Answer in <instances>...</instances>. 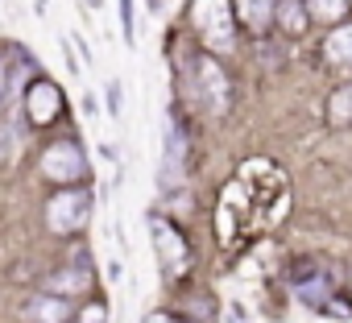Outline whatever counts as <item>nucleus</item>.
<instances>
[{
	"label": "nucleus",
	"instance_id": "9d476101",
	"mask_svg": "<svg viewBox=\"0 0 352 323\" xmlns=\"http://www.w3.org/2000/svg\"><path fill=\"white\" fill-rule=\"evenodd\" d=\"M323 54H327L336 67H352V25L331 30V38L323 42Z\"/></svg>",
	"mask_w": 352,
	"mask_h": 323
},
{
	"label": "nucleus",
	"instance_id": "0eeeda50",
	"mask_svg": "<svg viewBox=\"0 0 352 323\" xmlns=\"http://www.w3.org/2000/svg\"><path fill=\"white\" fill-rule=\"evenodd\" d=\"M71 311H75V302L63 298V294H50V290H46V294H34V298L21 307L25 323H67Z\"/></svg>",
	"mask_w": 352,
	"mask_h": 323
},
{
	"label": "nucleus",
	"instance_id": "423d86ee",
	"mask_svg": "<svg viewBox=\"0 0 352 323\" xmlns=\"http://www.w3.org/2000/svg\"><path fill=\"white\" fill-rule=\"evenodd\" d=\"M91 265H87V257L79 253L71 265H63L58 274H50V282H46V290L50 294H63V298H71V294H87L91 290Z\"/></svg>",
	"mask_w": 352,
	"mask_h": 323
},
{
	"label": "nucleus",
	"instance_id": "6e6552de",
	"mask_svg": "<svg viewBox=\"0 0 352 323\" xmlns=\"http://www.w3.org/2000/svg\"><path fill=\"white\" fill-rule=\"evenodd\" d=\"M199 96L208 100L212 112H224L228 108L232 87H228V79H224V71H220L216 58H199Z\"/></svg>",
	"mask_w": 352,
	"mask_h": 323
},
{
	"label": "nucleus",
	"instance_id": "20e7f679",
	"mask_svg": "<svg viewBox=\"0 0 352 323\" xmlns=\"http://www.w3.org/2000/svg\"><path fill=\"white\" fill-rule=\"evenodd\" d=\"M42 175L54 183H79V179H87V157L75 141H58L42 153Z\"/></svg>",
	"mask_w": 352,
	"mask_h": 323
},
{
	"label": "nucleus",
	"instance_id": "f8f14e48",
	"mask_svg": "<svg viewBox=\"0 0 352 323\" xmlns=\"http://www.w3.org/2000/svg\"><path fill=\"white\" fill-rule=\"evenodd\" d=\"M327 116H331L336 124H348V120H352V83H348V87H340V91L331 96V104H327Z\"/></svg>",
	"mask_w": 352,
	"mask_h": 323
},
{
	"label": "nucleus",
	"instance_id": "4468645a",
	"mask_svg": "<svg viewBox=\"0 0 352 323\" xmlns=\"http://www.w3.org/2000/svg\"><path fill=\"white\" fill-rule=\"evenodd\" d=\"M17 145H21V129L13 120L0 124V162H13L17 157Z\"/></svg>",
	"mask_w": 352,
	"mask_h": 323
},
{
	"label": "nucleus",
	"instance_id": "412c9836",
	"mask_svg": "<svg viewBox=\"0 0 352 323\" xmlns=\"http://www.w3.org/2000/svg\"><path fill=\"white\" fill-rule=\"evenodd\" d=\"M232 323H249V319H245V315H241V311H232Z\"/></svg>",
	"mask_w": 352,
	"mask_h": 323
},
{
	"label": "nucleus",
	"instance_id": "9b49d317",
	"mask_svg": "<svg viewBox=\"0 0 352 323\" xmlns=\"http://www.w3.org/2000/svg\"><path fill=\"white\" fill-rule=\"evenodd\" d=\"M58 112V91L50 87V83H38L34 91H30V116L34 120H50Z\"/></svg>",
	"mask_w": 352,
	"mask_h": 323
},
{
	"label": "nucleus",
	"instance_id": "f257e3e1",
	"mask_svg": "<svg viewBox=\"0 0 352 323\" xmlns=\"http://www.w3.org/2000/svg\"><path fill=\"white\" fill-rule=\"evenodd\" d=\"M91 220V191L83 187H63L50 203H46V224L54 232H79Z\"/></svg>",
	"mask_w": 352,
	"mask_h": 323
},
{
	"label": "nucleus",
	"instance_id": "dca6fc26",
	"mask_svg": "<svg viewBox=\"0 0 352 323\" xmlns=\"http://www.w3.org/2000/svg\"><path fill=\"white\" fill-rule=\"evenodd\" d=\"M282 25H286V30H294V34H298V30L307 25V13H302V9L294 5V0H290L286 9H282Z\"/></svg>",
	"mask_w": 352,
	"mask_h": 323
},
{
	"label": "nucleus",
	"instance_id": "39448f33",
	"mask_svg": "<svg viewBox=\"0 0 352 323\" xmlns=\"http://www.w3.org/2000/svg\"><path fill=\"white\" fill-rule=\"evenodd\" d=\"M183 170H187V133L170 116L166 137H162V187H174L183 179Z\"/></svg>",
	"mask_w": 352,
	"mask_h": 323
},
{
	"label": "nucleus",
	"instance_id": "2eb2a0df",
	"mask_svg": "<svg viewBox=\"0 0 352 323\" xmlns=\"http://www.w3.org/2000/svg\"><path fill=\"white\" fill-rule=\"evenodd\" d=\"M120 34H124V46L137 42V25H133V0H120Z\"/></svg>",
	"mask_w": 352,
	"mask_h": 323
},
{
	"label": "nucleus",
	"instance_id": "a211bd4d",
	"mask_svg": "<svg viewBox=\"0 0 352 323\" xmlns=\"http://www.w3.org/2000/svg\"><path fill=\"white\" fill-rule=\"evenodd\" d=\"M79 323H108V311H104V307H96V302H87V307H83V315H79Z\"/></svg>",
	"mask_w": 352,
	"mask_h": 323
},
{
	"label": "nucleus",
	"instance_id": "f3484780",
	"mask_svg": "<svg viewBox=\"0 0 352 323\" xmlns=\"http://www.w3.org/2000/svg\"><path fill=\"white\" fill-rule=\"evenodd\" d=\"M108 112H112V116H120V112H124V100H120V79H112V83H108Z\"/></svg>",
	"mask_w": 352,
	"mask_h": 323
},
{
	"label": "nucleus",
	"instance_id": "1a4fd4ad",
	"mask_svg": "<svg viewBox=\"0 0 352 323\" xmlns=\"http://www.w3.org/2000/svg\"><path fill=\"white\" fill-rule=\"evenodd\" d=\"M274 5L278 0H236V13L249 30H265L274 21Z\"/></svg>",
	"mask_w": 352,
	"mask_h": 323
},
{
	"label": "nucleus",
	"instance_id": "4be33fe9",
	"mask_svg": "<svg viewBox=\"0 0 352 323\" xmlns=\"http://www.w3.org/2000/svg\"><path fill=\"white\" fill-rule=\"evenodd\" d=\"M46 5H50V0H38V13H46Z\"/></svg>",
	"mask_w": 352,
	"mask_h": 323
},
{
	"label": "nucleus",
	"instance_id": "f03ea898",
	"mask_svg": "<svg viewBox=\"0 0 352 323\" xmlns=\"http://www.w3.org/2000/svg\"><path fill=\"white\" fill-rule=\"evenodd\" d=\"M195 25H199L204 42L212 50H232L236 34H232V9H228V0H195Z\"/></svg>",
	"mask_w": 352,
	"mask_h": 323
},
{
	"label": "nucleus",
	"instance_id": "aec40b11",
	"mask_svg": "<svg viewBox=\"0 0 352 323\" xmlns=\"http://www.w3.org/2000/svg\"><path fill=\"white\" fill-rule=\"evenodd\" d=\"M145 323H174V319H166V315H149Z\"/></svg>",
	"mask_w": 352,
	"mask_h": 323
},
{
	"label": "nucleus",
	"instance_id": "6ab92c4d",
	"mask_svg": "<svg viewBox=\"0 0 352 323\" xmlns=\"http://www.w3.org/2000/svg\"><path fill=\"white\" fill-rule=\"evenodd\" d=\"M5 91H9V67L0 58V108H5Z\"/></svg>",
	"mask_w": 352,
	"mask_h": 323
},
{
	"label": "nucleus",
	"instance_id": "ddd939ff",
	"mask_svg": "<svg viewBox=\"0 0 352 323\" xmlns=\"http://www.w3.org/2000/svg\"><path fill=\"white\" fill-rule=\"evenodd\" d=\"M348 9V0H307V13L315 17V21H331V17H340Z\"/></svg>",
	"mask_w": 352,
	"mask_h": 323
},
{
	"label": "nucleus",
	"instance_id": "7ed1b4c3",
	"mask_svg": "<svg viewBox=\"0 0 352 323\" xmlns=\"http://www.w3.org/2000/svg\"><path fill=\"white\" fill-rule=\"evenodd\" d=\"M149 236H153L162 274H166V278H179V274L187 269V261H191V249H187V241L179 236V228L166 224L162 216H153V220H149Z\"/></svg>",
	"mask_w": 352,
	"mask_h": 323
}]
</instances>
